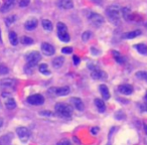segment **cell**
I'll use <instances>...</instances> for the list:
<instances>
[{"label":"cell","mask_w":147,"mask_h":145,"mask_svg":"<svg viewBox=\"0 0 147 145\" xmlns=\"http://www.w3.org/2000/svg\"><path fill=\"white\" fill-rule=\"evenodd\" d=\"M106 14L114 25H119L121 22V8L118 5H110L106 10Z\"/></svg>","instance_id":"cell-1"},{"label":"cell","mask_w":147,"mask_h":145,"mask_svg":"<svg viewBox=\"0 0 147 145\" xmlns=\"http://www.w3.org/2000/svg\"><path fill=\"white\" fill-rule=\"evenodd\" d=\"M56 113L63 118H69L73 115V108L71 105L65 104V103H58L55 106Z\"/></svg>","instance_id":"cell-2"},{"label":"cell","mask_w":147,"mask_h":145,"mask_svg":"<svg viewBox=\"0 0 147 145\" xmlns=\"http://www.w3.org/2000/svg\"><path fill=\"white\" fill-rule=\"evenodd\" d=\"M25 60L27 62V68H33L35 67V65L39 64V62L41 60V56L39 51H30L26 55Z\"/></svg>","instance_id":"cell-3"},{"label":"cell","mask_w":147,"mask_h":145,"mask_svg":"<svg viewBox=\"0 0 147 145\" xmlns=\"http://www.w3.org/2000/svg\"><path fill=\"white\" fill-rule=\"evenodd\" d=\"M57 27H58L59 39L62 41H64V43H69L71 37H70V34L68 33V27H67L66 24L64 22H59Z\"/></svg>","instance_id":"cell-4"},{"label":"cell","mask_w":147,"mask_h":145,"mask_svg":"<svg viewBox=\"0 0 147 145\" xmlns=\"http://www.w3.org/2000/svg\"><path fill=\"white\" fill-rule=\"evenodd\" d=\"M88 19L96 27H98V26L102 25L104 23V17L96 12H90L89 15H88Z\"/></svg>","instance_id":"cell-5"},{"label":"cell","mask_w":147,"mask_h":145,"mask_svg":"<svg viewBox=\"0 0 147 145\" xmlns=\"http://www.w3.org/2000/svg\"><path fill=\"white\" fill-rule=\"evenodd\" d=\"M26 101H27L28 104L33 105V106H41L45 103V98L41 94H34L28 97Z\"/></svg>","instance_id":"cell-6"},{"label":"cell","mask_w":147,"mask_h":145,"mask_svg":"<svg viewBox=\"0 0 147 145\" xmlns=\"http://www.w3.org/2000/svg\"><path fill=\"white\" fill-rule=\"evenodd\" d=\"M16 134L19 137V139L22 142H27L30 138V132L26 127H18L16 129Z\"/></svg>","instance_id":"cell-7"},{"label":"cell","mask_w":147,"mask_h":145,"mask_svg":"<svg viewBox=\"0 0 147 145\" xmlns=\"http://www.w3.org/2000/svg\"><path fill=\"white\" fill-rule=\"evenodd\" d=\"M41 51H43V53L45 56L51 57V56H53V55H55L56 49H55V47H53V45H49V43H43V45H41Z\"/></svg>","instance_id":"cell-8"},{"label":"cell","mask_w":147,"mask_h":145,"mask_svg":"<svg viewBox=\"0 0 147 145\" xmlns=\"http://www.w3.org/2000/svg\"><path fill=\"white\" fill-rule=\"evenodd\" d=\"M91 77L94 80H105L107 79V74L102 70L99 69H94L91 72Z\"/></svg>","instance_id":"cell-9"},{"label":"cell","mask_w":147,"mask_h":145,"mask_svg":"<svg viewBox=\"0 0 147 145\" xmlns=\"http://www.w3.org/2000/svg\"><path fill=\"white\" fill-rule=\"evenodd\" d=\"M53 91L55 92V94L58 95V96H67L71 93V89L68 86H65V87H61V88H53Z\"/></svg>","instance_id":"cell-10"},{"label":"cell","mask_w":147,"mask_h":145,"mask_svg":"<svg viewBox=\"0 0 147 145\" xmlns=\"http://www.w3.org/2000/svg\"><path fill=\"white\" fill-rule=\"evenodd\" d=\"M15 4H16V0H6L4 4L2 5V7H1V12L2 13L8 12V11H10L15 6Z\"/></svg>","instance_id":"cell-11"},{"label":"cell","mask_w":147,"mask_h":145,"mask_svg":"<svg viewBox=\"0 0 147 145\" xmlns=\"http://www.w3.org/2000/svg\"><path fill=\"white\" fill-rule=\"evenodd\" d=\"M58 6L62 9L68 10V9H72L74 7V3L72 0H60L58 2Z\"/></svg>","instance_id":"cell-12"},{"label":"cell","mask_w":147,"mask_h":145,"mask_svg":"<svg viewBox=\"0 0 147 145\" xmlns=\"http://www.w3.org/2000/svg\"><path fill=\"white\" fill-rule=\"evenodd\" d=\"M37 24H39V21L36 18H30V19L26 20V22L24 23V27L27 30H33L37 27Z\"/></svg>","instance_id":"cell-13"},{"label":"cell","mask_w":147,"mask_h":145,"mask_svg":"<svg viewBox=\"0 0 147 145\" xmlns=\"http://www.w3.org/2000/svg\"><path fill=\"white\" fill-rule=\"evenodd\" d=\"M118 90H119V92L122 95H131L133 93V87L130 85H128V84L119 86Z\"/></svg>","instance_id":"cell-14"},{"label":"cell","mask_w":147,"mask_h":145,"mask_svg":"<svg viewBox=\"0 0 147 145\" xmlns=\"http://www.w3.org/2000/svg\"><path fill=\"white\" fill-rule=\"evenodd\" d=\"M71 103H72V104L74 105V107H75L77 110H79V111H83L84 110V103L80 98H72L71 99Z\"/></svg>","instance_id":"cell-15"},{"label":"cell","mask_w":147,"mask_h":145,"mask_svg":"<svg viewBox=\"0 0 147 145\" xmlns=\"http://www.w3.org/2000/svg\"><path fill=\"white\" fill-rule=\"evenodd\" d=\"M15 80L13 79H3L0 80V87L3 88H11L15 86Z\"/></svg>","instance_id":"cell-16"},{"label":"cell","mask_w":147,"mask_h":145,"mask_svg":"<svg viewBox=\"0 0 147 145\" xmlns=\"http://www.w3.org/2000/svg\"><path fill=\"white\" fill-rule=\"evenodd\" d=\"M99 89H100V92H101V94H102L103 99H104V100H109L110 97H111V95H110V92H109L108 87L103 84V85H100Z\"/></svg>","instance_id":"cell-17"},{"label":"cell","mask_w":147,"mask_h":145,"mask_svg":"<svg viewBox=\"0 0 147 145\" xmlns=\"http://www.w3.org/2000/svg\"><path fill=\"white\" fill-rule=\"evenodd\" d=\"M95 105L100 113H104L106 111V105H105L104 101L101 99H95Z\"/></svg>","instance_id":"cell-18"},{"label":"cell","mask_w":147,"mask_h":145,"mask_svg":"<svg viewBox=\"0 0 147 145\" xmlns=\"http://www.w3.org/2000/svg\"><path fill=\"white\" fill-rule=\"evenodd\" d=\"M64 64H65V58H63V57H58V58L53 59V67L55 69H61Z\"/></svg>","instance_id":"cell-19"},{"label":"cell","mask_w":147,"mask_h":145,"mask_svg":"<svg viewBox=\"0 0 147 145\" xmlns=\"http://www.w3.org/2000/svg\"><path fill=\"white\" fill-rule=\"evenodd\" d=\"M112 55H113L114 59H115V61L118 63V64L122 65V64H124V63H125V58H124V57L122 56V55L119 53V51H112Z\"/></svg>","instance_id":"cell-20"},{"label":"cell","mask_w":147,"mask_h":145,"mask_svg":"<svg viewBox=\"0 0 147 145\" xmlns=\"http://www.w3.org/2000/svg\"><path fill=\"white\" fill-rule=\"evenodd\" d=\"M8 37H9V41L12 45H18V36H17L16 32L14 31H10L8 34Z\"/></svg>","instance_id":"cell-21"},{"label":"cell","mask_w":147,"mask_h":145,"mask_svg":"<svg viewBox=\"0 0 147 145\" xmlns=\"http://www.w3.org/2000/svg\"><path fill=\"white\" fill-rule=\"evenodd\" d=\"M41 25H43V29L47 30V31H51L53 28V22L49 19H43L41 20Z\"/></svg>","instance_id":"cell-22"},{"label":"cell","mask_w":147,"mask_h":145,"mask_svg":"<svg viewBox=\"0 0 147 145\" xmlns=\"http://www.w3.org/2000/svg\"><path fill=\"white\" fill-rule=\"evenodd\" d=\"M141 35V31L140 30H134V31H130V32H127V33L124 35V37L127 39H135L137 36Z\"/></svg>","instance_id":"cell-23"},{"label":"cell","mask_w":147,"mask_h":145,"mask_svg":"<svg viewBox=\"0 0 147 145\" xmlns=\"http://www.w3.org/2000/svg\"><path fill=\"white\" fill-rule=\"evenodd\" d=\"M135 49L141 55H146L147 53V45H144V43H138V45H135Z\"/></svg>","instance_id":"cell-24"},{"label":"cell","mask_w":147,"mask_h":145,"mask_svg":"<svg viewBox=\"0 0 147 145\" xmlns=\"http://www.w3.org/2000/svg\"><path fill=\"white\" fill-rule=\"evenodd\" d=\"M5 106H6L7 109L9 110H13V109L16 108V102L13 98H9L8 100L5 102Z\"/></svg>","instance_id":"cell-25"},{"label":"cell","mask_w":147,"mask_h":145,"mask_svg":"<svg viewBox=\"0 0 147 145\" xmlns=\"http://www.w3.org/2000/svg\"><path fill=\"white\" fill-rule=\"evenodd\" d=\"M39 72L43 74V75H45V76H49V75H51V72H49V69H47V64L39 65Z\"/></svg>","instance_id":"cell-26"},{"label":"cell","mask_w":147,"mask_h":145,"mask_svg":"<svg viewBox=\"0 0 147 145\" xmlns=\"http://www.w3.org/2000/svg\"><path fill=\"white\" fill-rule=\"evenodd\" d=\"M20 43H22V45H32L33 43V39H31V37H29V36H22L21 39H20Z\"/></svg>","instance_id":"cell-27"},{"label":"cell","mask_w":147,"mask_h":145,"mask_svg":"<svg viewBox=\"0 0 147 145\" xmlns=\"http://www.w3.org/2000/svg\"><path fill=\"white\" fill-rule=\"evenodd\" d=\"M136 78L137 79H140L143 80L147 83V72L145 71H140V72H136Z\"/></svg>","instance_id":"cell-28"},{"label":"cell","mask_w":147,"mask_h":145,"mask_svg":"<svg viewBox=\"0 0 147 145\" xmlns=\"http://www.w3.org/2000/svg\"><path fill=\"white\" fill-rule=\"evenodd\" d=\"M121 12H122V14H123V16H124V18H125L126 20H129L130 19V15H131V11H130V9L128 8V7H125V8H122L121 9Z\"/></svg>","instance_id":"cell-29"},{"label":"cell","mask_w":147,"mask_h":145,"mask_svg":"<svg viewBox=\"0 0 147 145\" xmlns=\"http://www.w3.org/2000/svg\"><path fill=\"white\" fill-rule=\"evenodd\" d=\"M15 19H16V16H15V15H11V16H8L7 18H5L4 21H5V24H6V26L12 25L13 22L15 21Z\"/></svg>","instance_id":"cell-30"},{"label":"cell","mask_w":147,"mask_h":145,"mask_svg":"<svg viewBox=\"0 0 147 145\" xmlns=\"http://www.w3.org/2000/svg\"><path fill=\"white\" fill-rule=\"evenodd\" d=\"M91 36H92L91 31L87 30V31L83 32V34H82V41H88L90 39H91Z\"/></svg>","instance_id":"cell-31"},{"label":"cell","mask_w":147,"mask_h":145,"mask_svg":"<svg viewBox=\"0 0 147 145\" xmlns=\"http://www.w3.org/2000/svg\"><path fill=\"white\" fill-rule=\"evenodd\" d=\"M9 72V69L5 65H0V75H7Z\"/></svg>","instance_id":"cell-32"},{"label":"cell","mask_w":147,"mask_h":145,"mask_svg":"<svg viewBox=\"0 0 147 145\" xmlns=\"http://www.w3.org/2000/svg\"><path fill=\"white\" fill-rule=\"evenodd\" d=\"M30 3V0H20L19 1V6L20 7H26L28 6Z\"/></svg>","instance_id":"cell-33"},{"label":"cell","mask_w":147,"mask_h":145,"mask_svg":"<svg viewBox=\"0 0 147 145\" xmlns=\"http://www.w3.org/2000/svg\"><path fill=\"white\" fill-rule=\"evenodd\" d=\"M62 51H63V53H73V47H64V49H62Z\"/></svg>","instance_id":"cell-34"},{"label":"cell","mask_w":147,"mask_h":145,"mask_svg":"<svg viewBox=\"0 0 147 145\" xmlns=\"http://www.w3.org/2000/svg\"><path fill=\"white\" fill-rule=\"evenodd\" d=\"M57 145H72V144H71L70 140H68V139H62L60 142H58Z\"/></svg>","instance_id":"cell-35"},{"label":"cell","mask_w":147,"mask_h":145,"mask_svg":"<svg viewBox=\"0 0 147 145\" xmlns=\"http://www.w3.org/2000/svg\"><path fill=\"white\" fill-rule=\"evenodd\" d=\"M115 117H116V119H118V120H122L125 118V115H124V113H122L121 111H119L118 113H116Z\"/></svg>","instance_id":"cell-36"},{"label":"cell","mask_w":147,"mask_h":145,"mask_svg":"<svg viewBox=\"0 0 147 145\" xmlns=\"http://www.w3.org/2000/svg\"><path fill=\"white\" fill-rule=\"evenodd\" d=\"M73 62H74L75 66H78L80 64V62H81V60H80V58L78 56H74L73 57Z\"/></svg>","instance_id":"cell-37"},{"label":"cell","mask_w":147,"mask_h":145,"mask_svg":"<svg viewBox=\"0 0 147 145\" xmlns=\"http://www.w3.org/2000/svg\"><path fill=\"white\" fill-rule=\"evenodd\" d=\"M41 116H49V117H51V116H53V114L51 113V111H41Z\"/></svg>","instance_id":"cell-38"},{"label":"cell","mask_w":147,"mask_h":145,"mask_svg":"<svg viewBox=\"0 0 147 145\" xmlns=\"http://www.w3.org/2000/svg\"><path fill=\"white\" fill-rule=\"evenodd\" d=\"M98 131H99V128L98 127H93V128H91V133L92 134H97L98 133Z\"/></svg>","instance_id":"cell-39"},{"label":"cell","mask_w":147,"mask_h":145,"mask_svg":"<svg viewBox=\"0 0 147 145\" xmlns=\"http://www.w3.org/2000/svg\"><path fill=\"white\" fill-rule=\"evenodd\" d=\"M91 51L92 53H94L95 55H97V53H99V51H96V47H91Z\"/></svg>","instance_id":"cell-40"},{"label":"cell","mask_w":147,"mask_h":145,"mask_svg":"<svg viewBox=\"0 0 147 145\" xmlns=\"http://www.w3.org/2000/svg\"><path fill=\"white\" fill-rule=\"evenodd\" d=\"M2 124H3V120H2V119H0V127L2 126Z\"/></svg>","instance_id":"cell-41"},{"label":"cell","mask_w":147,"mask_h":145,"mask_svg":"<svg viewBox=\"0 0 147 145\" xmlns=\"http://www.w3.org/2000/svg\"><path fill=\"white\" fill-rule=\"evenodd\" d=\"M144 129H145V132L147 133V125H144Z\"/></svg>","instance_id":"cell-42"},{"label":"cell","mask_w":147,"mask_h":145,"mask_svg":"<svg viewBox=\"0 0 147 145\" xmlns=\"http://www.w3.org/2000/svg\"><path fill=\"white\" fill-rule=\"evenodd\" d=\"M145 102H146V106H147V94L146 96H145Z\"/></svg>","instance_id":"cell-43"},{"label":"cell","mask_w":147,"mask_h":145,"mask_svg":"<svg viewBox=\"0 0 147 145\" xmlns=\"http://www.w3.org/2000/svg\"><path fill=\"white\" fill-rule=\"evenodd\" d=\"M0 41H2V39H1V36H0Z\"/></svg>","instance_id":"cell-44"},{"label":"cell","mask_w":147,"mask_h":145,"mask_svg":"<svg viewBox=\"0 0 147 145\" xmlns=\"http://www.w3.org/2000/svg\"><path fill=\"white\" fill-rule=\"evenodd\" d=\"M146 27H147V23H146Z\"/></svg>","instance_id":"cell-45"}]
</instances>
